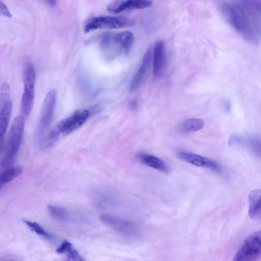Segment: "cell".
<instances>
[{
  "mask_svg": "<svg viewBox=\"0 0 261 261\" xmlns=\"http://www.w3.org/2000/svg\"><path fill=\"white\" fill-rule=\"evenodd\" d=\"M24 91L21 101V109L23 116L28 117L32 110L35 97L36 74L33 65L26 64L23 73Z\"/></svg>",
  "mask_w": 261,
  "mask_h": 261,
  "instance_id": "3",
  "label": "cell"
},
{
  "mask_svg": "<svg viewBox=\"0 0 261 261\" xmlns=\"http://www.w3.org/2000/svg\"><path fill=\"white\" fill-rule=\"evenodd\" d=\"M137 158L142 163L154 169L164 172L169 171V169L167 164L155 156L141 152L137 154Z\"/></svg>",
  "mask_w": 261,
  "mask_h": 261,
  "instance_id": "16",
  "label": "cell"
},
{
  "mask_svg": "<svg viewBox=\"0 0 261 261\" xmlns=\"http://www.w3.org/2000/svg\"><path fill=\"white\" fill-rule=\"evenodd\" d=\"M152 48L150 47L146 51L141 64L131 82L129 87L130 91H134L140 87L150 65L152 58Z\"/></svg>",
  "mask_w": 261,
  "mask_h": 261,
  "instance_id": "13",
  "label": "cell"
},
{
  "mask_svg": "<svg viewBox=\"0 0 261 261\" xmlns=\"http://www.w3.org/2000/svg\"><path fill=\"white\" fill-rule=\"evenodd\" d=\"M100 220L104 224L124 234L137 236L139 234V230L136 225L132 221L122 218L103 214L101 216Z\"/></svg>",
  "mask_w": 261,
  "mask_h": 261,
  "instance_id": "8",
  "label": "cell"
},
{
  "mask_svg": "<svg viewBox=\"0 0 261 261\" xmlns=\"http://www.w3.org/2000/svg\"><path fill=\"white\" fill-rule=\"evenodd\" d=\"M12 111V102L8 101L0 108V154Z\"/></svg>",
  "mask_w": 261,
  "mask_h": 261,
  "instance_id": "15",
  "label": "cell"
},
{
  "mask_svg": "<svg viewBox=\"0 0 261 261\" xmlns=\"http://www.w3.org/2000/svg\"><path fill=\"white\" fill-rule=\"evenodd\" d=\"M24 127V117L18 116L16 117L9 133L5 154L2 162L3 167H9L14 163L20 149Z\"/></svg>",
  "mask_w": 261,
  "mask_h": 261,
  "instance_id": "2",
  "label": "cell"
},
{
  "mask_svg": "<svg viewBox=\"0 0 261 261\" xmlns=\"http://www.w3.org/2000/svg\"><path fill=\"white\" fill-rule=\"evenodd\" d=\"M0 13L7 17L12 16L7 6L2 1H0Z\"/></svg>",
  "mask_w": 261,
  "mask_h": 261,
  "instance_id": "24",
  "label": "cell"
},
{
  "mask_svg": "<svg viewBox=\"0 0 261 261\" xmlns=\"http://www.w3.org/2000/svg\"><path fill=\"white\" fill-rule=\"evenodd\" d=\"M261 233H252L244 241L232 261H256L260 255Z\"/></svg>",
  "mask_w": 261,
  "mask_h": 261,
  "instance_id": "4",
  "label": "cell"
},
{
  "mask_svg": "<svg viewBox=\"0 0 261 261\" xmlns=\"http://www.w3.org/2000/svg\"><path fill=\"white\" fill-rule=\"evenodd\" d=\"M56 251L59 253L65 254L68 261H86L72 244L67 241H64Z\"/></svg>",
  "mask_w": 261,
  "mask_h": 261,
  "instance_id": "18",
  "label": "cell"
},
{
  "mask_svg": "<svg viewBox=\"0 0 261 261\" xmlns=\"http://www.w3.org/2000/svg\"><path fill=\"white\" fill-rule=\"evenodd\" d=\"M153 76L155 79L160 77L165 70L166 63V50L164 42L158 41L152 51Z\"/></svg>",
  "mask_w": 261,
  "mask_h": 261,
  "instance_id": "10",
  "label": "cell"
},
{
  "mask_svg": "<svg viewBox=\"0 0 261 261\" xmlns=\"http://www.w3.org/2000/svg\"><path fill=\"white\" fill-rule=\"evenodd\" d=\"M47 3L51 7H54L56 5L57 2L54 0H49L46 1Z\"/></svg>",
  "mask_w": 261,
  "mask_h": 261,
  "instance_id": "25",
  "label": "cell"
},
{
  "mask_svg": "<svg viewBox=\"0 0 261 261\" xmlns=\"http://www.w3.org/2000/svg\"><path fill=\"white\" fill-rule=\"evenodd\" d=\"M232 143H239L247 147L254 154L260 157V140L255 137H242L235 136L231 137L230 140Z\"/></svg>",
  "mask_w": 261,
  "mask_h": 261,
  "instance_id": "17",
  "label": "cell"
},
{
  "mask_svg": "<svg viewBox=\"0 0 261 261\" xmlns=\"http://www.w3.org/2000/svg\"><path fill=\"white\" fill-rule=\"evenodd\" d=\"M261 191L255 189L251 191L248 195L249 217L254 220L259 219L261 216L260 204Z\"/></svg>",
  "mask_w": 261,
  "mask_h": 261,
  "instance_id": "14",
  "label": "cell"
},
{
  "mask_svg": "<svg viewBox=\"0 0 261 261\" xmlns=\"http://www.w3.org/2000/svg\"><path fill=\"white\" fill-rule=\"evenodd\" d=\"M57 99V92L50 90L46 95L43 103L38 127V136L41 139L49 127L54 116Z\"/></svg>",
  "mask_w": 261,
  "mask_h": 261,
  "instance_id": "7",
  "label": "cell"
},
{
  "mask_svg": "<svg viewBox=\"0 0 261 261\" xmlns=\"http://www.w3.org/2000/svg\"><path fill=\"white\" fill-rule=\"evenodd\" d=\"M89 116V111L86 109L75 111L58 124L56 128L49 134L47 141L55 139L59 134H68L73 132L85 123Z\"/></svg>",
  "mask_w": 261,
  "mask_h": 261,
  "instance_id": "6",
  "label": "cell"
},
{
  "mask_svg": "<svg viewBox=\"0 0 261 261\" xmlns=\"http://www.w3.org/2000/svg\"><path fill=\"white\" fill-rule=\"evenodd\" d=\"M22 172L20 167L9 168L0 173V190L5 185L18 177Z\"/></svg>",
  "mask_w": 261,
  "mask_h": 261,
  "instance_id": "19",
  "label": "cell"
},
{
  "mask_svg": "<svg viewBox=\"0 0 261 261\" xmlns=\"http://www.w3.org/2000/svg\"><path fill=\"white\" fill-rule=\"evenodd\" d=\"M0 261H18L17 259L14 258H6L0 260Z\"/></svg>",
  "mask_w": 261,
  "mask_h": 261,
  "instance_id": "26",
  "label": "cell"
},
{
  "mask_svg": "<svg viewBox=\"0 0 261 261\" xmlns=\"http://www.w3.org/2000/svg\"><path fill=\"white\" fill-rule=\"evenodd\" d=\"M152 4L151 1L147 0L117 1L110 3L107 9L109 12L119 13L122 11L145 9Z\"/></svg>",
  "mask_w": 261,
  "mask_h": 261,
  "instance_id": "11",
  "label": "cell"
},
{
  "mask_svg": "<svg viewBox=\"0 0 261 261\" xmlns=\"http://www.w3.org/2000/svg\"><path fill=\"white\" fill-rule=\"evenodd\" d=\"M230 105L229 103H225V109L226 110V111H229V110L230 109Z\"/></svg>",
  "mask_w": 261,
  "mask_h": 261,
  "instance_id": "27",
  "label": "cell"
},
{
  "mask_svg": "<svg viewBox=\"0 0 261 261\" xmlns=\"http://www.w3.org/2000/svg\"><path fill=\"white\" fill-rule=\"evenodd\" d=\"M133 21L121 16H100L90 18L86 23L84 31L88 33L98 29H119L130 27Z\"/></svg>",
  "mask_w": 261,
  "mask_h": 261,
  "instance_id": "5",
  "label": "cell"
},
{
  "mask_svg": "<svg viewBox=\"0 0 261 261\" xmlns=\"http://www.w3.org/2000/svg\"><path fill=\"white\" fill-rule=\"evenodd\" d=\"M134 41V35L129 31H123L116 34H113L107 50L115 47L117 53H127L131 49Z\"/></svg>",
  "mask_w": 261,
  "mask_h": 261,
  "instance_id": "12",
  "label": "cell"
},
{
  "mask_svg": "<svg viewBox=\"0 0 261 261\" xmlns=\"http://www.w3.org/2000/svg\"><path fill=\"white\" fill-rule=\"evenodd\" d=\"M220 8L228 23L242 37L252 44H259L253 22L260 15V8L256 3L248 1L223 2Z\"/></svg>",
  "mask_w": 261,
  "mask_h": 261,
  "instance_id": "1",
  "label": "cell"
},
{
  "mask_svg": "<svg viewBox=\"0 0 261 261\" xmlns=\"http://www.w3.org/2000/svg\"><path fill=\"white\" fill-rule=\"evenodd\" d=\"M48 210L50 215L58 220L67 221L71 219L69 213L63 208L50 205Z\"/></svg>",
  "mask_w": 261,
  "mask_h": 261,
  "instance_id": "21",
  "label": "cell"
},
{
  "mask_svg": "<svg viewBox=\"0 0 261 261\" xmlns=\"http://www.w3.org/2000/svg\"><path fill=\"white\" fill-rule=\"evenodd\" d=\"M177 156L181 160L193 165L209 168L218 173L222 172V168L218 163L200 155L189 152L179 151Z\"/></svg>",
  "mask_w": 261,
  "mask_h": 261,
  "instance_id": "9",
  "label": "cell"
},
{
  "mask_svg": "<svg viewBox=\"0 0 261 261\" xmlns=\"http://www.w3.org/2000/svg\"><path fill=\"white\" fill-rule=\"evenodd\" d=\"M24 222L30 229L38 235L48 240H54L55 239V237L51 233L47 231L39 224L34 221L28 220H24Z\"/></svg>",
  "mask_w": 261,
  "mask_h": 261,
  "instance_id": "22",
  "label": "cell"
},
{
  "mask_svg": "<svg viewBox=\"0 0 261 261\" xmlns=\"http://www.w3.org/2000/svg\"><path fill=\"white\" fill-rule=\"evenodd\" d=\"M204 122L198 118H192L183 121L179 125L180 131L185 133L193 132L203 128Z\"/></svg>",
  "mask_w": 261,
  "mask_h": 261,
  "instance_id": "20",
  "label": "cell"
},
{
  "mask_svg": "<svg viewBox=\"0 0 261 261\" xmlns=\"http://www.w3.org/2000/svg\"><path fill=\"white\" fill-rule=\"evenodd\" d=\"M10 88L7 82H4L0 89V108L8 102L10 97Z\"/></svg>",
  "mask_w": 261,
  "mask_h": 261,
  "instance_id": "23",
  "label": "cell"
}]
</instances>
